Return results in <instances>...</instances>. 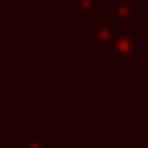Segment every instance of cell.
<instances>
[{"label": "cell", "mask_w": 148, "mask_h": 148, "mask_svg": "<svg viewBox=\"0 0 148 148\" xmlns=\"http://www.w3.org/2000/svg\"><path fill=\"white\" fill-rule=\"evenodd\" d=\"M18 148H49V136L39 130H24L18 136Z\"/></svg>", "instance_id": "cell-1"}]
</instances>
